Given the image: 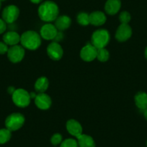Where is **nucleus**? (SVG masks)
Instances as JSON below:
<instances>
[{
  "mask_svg": "<svg viewBox=\"0 0 147 147\" xmlns=\"http://www.w3.org/2000/svg\"><path fill=\"white\" fill-rule=\"evenodd\" d=\"M59 7L55 2L46 1L42 3L38 8V15L40 20L47 22L56 20L59 17Z\"/></svg>",
  "mask_w": 147,
  "mask_h": 147,
  "instance_id": "nucleus-1",
  "label": "nucleus"
},
{
  "mask_svg": "<svg viewBox=\"0 0 147 147\" xmlns=\"http://www.w3.org/2000/svg\"><path fill=\"white\" fill-rule=\"evenodd\" d=\"M20 43L24 48L30 50H37L41 45V37L35 31H26L20 36Z\"/></svg>",
  "mask_w": 147,
  "mask_h": 147,
  "instance_id": "nucleus-2",
  "label": "nucleus"
},
{
  "mask_svg": "<svg viewBox=\"0 0 147 147\" xmlns=\"http://www.w3.org/2000/svg\"><path fill=\"white\" fill-rule=\"evenodd\" d=\"M110 33L108 30L99 29L94 32L92 35L91 41L97 49L104 48L110 41Z\"/></svg>",
  "mask_w": 147,
  "mask_h": 147,
  "instance_id": "nucleus-3",
  "label": "nucleus"
},
{
  "mask_svg": "<svg viewBox=\"0 0 147 147\" xmlns=\"http://www.w3.org/2000/svg\"><path fill=\"white\" fill-rule=\"evenodd\" d=\"M24 117L20 113H13L7 116L5 120V126L11 131H15L24 125Z\"/></svg>",
  "mask_w": 147,
  "mask_h": 147,
  "instance_id": "nucleus-4",
  "label": "nucleus"
},
{
  "mask_svg": "<svg viewBox=\"0 0 147 147\" xmlns=\"http://www.w3.org/2000/svg\"><path fill=\"white\" fill-rule=\"evenodd\" d=\"M12 95L13 102L18 107L24 108L30 104L31 98L30 93H28L27 90L22 88L16 89Z\"/></svg>",
  "mask_w": 147,
  "mask_h": 147,
  "instance_id": "nucleus-5",
  "label": "nucleus"
},
{
  "mask_svg": "<svg viewBox=\"0 0 147 147\" xmlns=\"http://www.w3.org/2000/svg\"><path fill=\"white\" fill-rule=\"evenodd\" d=\"M24 56V49L22 46L15 45L11 46L7 51V57L13 63L21 61Z\"/></svg>",
  "mask_w": 147,
  "mask_h": 147,
  "instance_id": "nucleus-6",
  "label": "nucleus"
},
{
  "mask_svg": "<svg viewBox=\"0 0 147 147\" xmlns=\"http://www.w3.org/2000/svg\"><path fill=\"white\" fill-rule=\"evenodd\" d=\"M20 14V10L15 5H9L2 11V19L6 23L11 24L17 20Z\"/></svg>",
  "mask_w": 147,
  "mask_h": 147,
  "instance_id": "nucleus-7",
  "label": "nucleus"
},
{
  "mask_svg": "<svg viewBox=\"0 0 147 147\" xmlns=\"http://www.w3.org/2000/svg\"><path fill=\"white\" fill-rule=\"evenodd\" d=\"M58 30L54 24L47 23L41 27L40 31V37L46 40H54L58 34Z\"/></svg>",
  "mask_w": 147,
  "mask_h": 147,
  "instance_id": "nucleus-8",
  "label": "nucleus"
},
{
  "mask_svg": "<svg viewBox=\"0 0 147 147\" xmlns=\"http://www.w3.org/2000/svg\"><path fill=\"white\" fill-rule=\"evenodd\" d=\"M97 49L93 45L88 44L81 50L80 56L83 60L86 62H91L97 58Z\"/></svg>",
  "mask_w": 147,
  "mask_h": 147,
  "instance_id": "nucleus-9",
  "label": "nucleus"
},
{
  "mask_svg": "<svg viewBox=\"0 0 147 147\" xmlns=\"http://www.w3.org/2000/svg\"><path fill=\"white\" fill-rule=\"evenodd\" d=\"M132 34V29L128 24H121L115 33V38L119 42L128 40Z\"/></svg>",
  "mask_w": 147,
  "mask_h": 147,
  "instance_id": "nucleus-10",
  "label": "nucleus"
},
{
  "mask_svg": "<svg viewBox=\"0 0 147 147\" xmlns=\"http://www.w3.org/2000/svg\"><path fill=\"white\" fill-rule=\"evenodd\" d=\"M47 53L50 59L53 60H59L63 56V49L61 46L56 42L50 43L47 47Z\"/></svg>",
  "mask_w": 147,
  "mask_h": 147,
  "instance_id": "nucleus-11",
  "label": "nucleus"
},
{
  "mask_svg": "<svg viewBox=\"0 0 147 147\" xmlns=\"http://www.w3.org/2000/svg\"><path fill=\"white\" fill-rule=\"evenodd\" d=\"M35 103L38 109L47 110L51 106V99L45 93H40L35 98Z\"/></svg>",
  "mask_w": 147,
  "mask_h": 147,
  "instance_id": "nucleus-12",
  "label": "nucleus"
},
{
  "mask_svg": "<svg viewBox=\"0 0 147 147\" xmlns=\"http://www.w3.org/2000/svg\"><path fill=\"white\" fill-rule=\"evenodd\" d=\"M66 130L71 136L77 137L82 134V125L74 119H70L66 122Z\"/></svg>",
  "mask_w": 147,
  "mask_h": 147,
  "instance_id": "nucleus-13",
  "label": "nucleus"
},
{
  "mask_svg": "<svg viewBox=\"0 0 147 147\" xmlns=\"http://www.w3.org/2000/svg\"><path fill=\"white\" fill-rule=\"evenodd\" d=\"M106 16L102 11H95L89 14V24L95 26H101L106 22Z\"/></svg>",
  "mask_w": 147,
  "mask_h": 147,
  "instance_id": "nucleus-14",
  "label": "nucleus"
},
{
  "mask_svg": "<svg viewBox=\"0 0 147 147\" xmlns=\"http://www.w3.org/2000/svg\"><path fill=\"white\" fill-rule=\"evenodd\" d=\"M120 7V0H108L105 3V9L107 14L114 15L119 11Z\"/></svg>",
  "mask_w": 147,
  "mask_h": 147,
  "instance_id": "nucleus-15",
  "label": "nucleus"
},
{
  "mask_svg": "<svg viewBox=\"0 0 147 147\" xmlns=\"http://www.w3.org/2000/svg\"><path fill=\"white\" fill-rule=\"evenodd\" d=\"M71 24V20L70 17L66 15H62L59 16L56 19L54 25L56 26L57 30L62 31L69 28Z\"/></svg>",
  "mask_w": 147,
  "mask_h": 147,
  "instance_id": "nucleus-16",
  "label": "nucleus"
},
{
  "mask_svg": "<svg viewBox=\"0 0 147 147\" xmlns=\"http://www.w3.org/2000/svg\"><path fill=\"white\" fill-rule=\"evenodd\" d=\"M4 42L10 46L17 45L20 42V36L16 32H8L3 36Z\"/></svg>",
  "mask_w": 147,
  "mask_h": 147,
  "instance_id": "nucleus-17",
  "label": "nucleus"
},
{
  "mask_svg": "<svg viewBox=\"0 0 147 147\" xmlns=\"http://www.w3.org/2000/svg\"><path fill=\"white\" fill-rule=\"evenodd\" d=\"M79 147H96V144L92 136L86 134H81L76 137Z\"/></svg>",
  "mask_w": 147,
  "mask_h": 147,
  "instance_id": "nucleus-18",
  "label": "nucleus"
},
{
  "mask_svg": "<svg viewBox=\"0 0 147 147\" xmlns=\"http://www.w3.org/2000/svg\"><path fill=\"white\" fill-rule=\"evenodd\" d=\"M135 103L138 109L146 110L147 109V94L144 92H139L135 96Z\"/></svg>",
  "mask_w": 147,
  "mask_h": 147,
  "instance_id": "nucleus-19",
  "label": "nucleus"
},
{
  "mask_svg": "<svg viewBox=\"0 0 147 147\" xmlns=\"http://www.w3.org/2000/svg\"><path fill=\"white\" fill-rule=\"evenodd\" d=\"M49 82L47 78L40 77L36 80L35 83V89L39 93H44L48 88Z\"/></svg>",
  "mask_w": 147,
  "mask_h": 147,
  "instance_id": "nucleus-20",
  "label": "nucleus"
},
{
  "mask_svg": "<svg viewBox=\"0 0 147 147\" xmlns=\"http://www.w3.org/2000/svg\"><path fill=\"white\" fill-rule=\"evenodd\" d=\"M12 136L11 131L9 129H0V144H4L10 140Z\"/></svg>",
  "mask_w": 147,
  "mask_h": 147,
  "instance_id": "nucleus-21",
  "label": "nucleus"
},
{
  "mask_svg": "<svg viewBox=\"0 0 147 147\" xmlns=\"http://www.w3.org/2000/svg\"><path fill=\"white\" fill-rule=\"evenodd\" d=\"M109 52L104 47V48L97 49V58L100 62H106L109 59Z\"/></svg>",
  "mask_w": 147,
  "mask_h": 147,
  "instance_id": "nucleus-22",
  "label": "nucleus"
},
{
  "mask_svg": "<svg viewBox=\"0 0 147 147\" xmlns=\"http://www.w3.org/2000/svg\"><path fill=\"white\" fill-rule=\"evenodd\" d=\"M77 22L81 25H88L89 24V14L85 12L79 13L77 16Z\"/></svg>",
  "mask_w": 147,
  "mask_h": 147,
  "instance_id": "nucleus-23",
  "label": "nucleus"
},
{
  "mask_svg": "<svg viewBox=\"0 0 147 147\" xmlns=\"http://www.w3.org/2000/svg\"><path fill=\"white\" fill-rule=\"evenodd\" d=\"M60 147H79L77 140L74 139H66L62 141Z\"/></svg>",
  "mask_w": 147,
  "mask_h": 147,
  "instance_id": "nucleus-24",
  "label": "nucleus"
},
{
  "mask_svg": "<svg viewBox=\"0 0 147 147\" xmlns=\"http://www.w3.org/2000/svg\"><path fill=\"white\" fill-rule=\"evenodd\" d=\"M131 14L128 12V11H122L120 14L119 20L120 21L121 24H128L130 21H131Z\"/></svg>",
  "mask_w": 147,
  "mask_h": 147,
  "instance_id": "nucleus-25",
  "label": "nucleus"
},
{
  "mask_svg": "<svg viewBox=\"0 0 147 147\" xmlns=\"http://www.w3.org/2000/svg\"><path fill=\"white\" fill-rule=\"evenodd\" d=\"M62 137L61 135L59 133L54 134L53 136L50 138V143L53 145V146H57V145L61 144V143L62 142Z\"/></svg>",
  "mask_w": 147,
  "mask_h": 147,
  "instance_id": "nucleus-26",
  "label": "nucleus"
},
{
  "mask_svg": "<svg viewBox=\"0 0 147 147\" xmlns=\"http://www.w3.org/2000/svg\"><path fill=\"white\" fill-rule=\"evenodd\" d=\"M8 45L4 42H0V55H4L8 51Z\"/></svg>",
  "mask_w": 147,
  "mask_h": 147,
  "instance_id": "nucleus-27",
  "label": "nucleus"
},
{
  "mask_svg": "<svg viewBox=\"0 0 147 147\" xmlns=\"http://www.w3.org/2000/svg\"><path fill=\"white\" fill-rule=\"evenodd\" d=\"M7 29V23L3 19H0V34H2Z\"/></svg>",
  "mask_w": 147,
  "mask_h": 147,
  "instance_id": "nucleus-28",
  "label": "nucleus"
},
{
  "mask_svg": "<svg viewBox=\"0 0 147 147\" xmlns=\"http://www.w3.org/2000/svg\"><path fill=\"white\" fill-rule=\"evenodd\" d=\"M63 38V34H62L61 32H58L57 35H56V37H55L54 40H56V41H60L61 39Z\"/></svg>",
  "mask_w": 147,
  "mask_h": 147,
  "instance_id": "nucleus-29",
  "label": "nucleus"
},
{
  "mask_svg": "<svg viewBox=\"0 0 147 147\" xmlns=\"http://www.w3.org/2000/svg\"><path fill=\"white\" fill-rule=\"evenodd\" d=\"M14 90H15V89H14L13 87H10L8 88V92L10 93H11V94H12V93H14Z\"/></svg>",
  "mask_w": 147,
  "mask_h": 147,
  "instance_id": "nucleus-30",
  "label": "nucleus"
},
{
  "mask_svg": "<svg viewBox=\"0 0 147 147\" xmlns=\"http://www.w3.org/2000/svg\"><path fill=\"white\" fill-rule=\"evenodd\" d=\"M30 1H31V2L34 3V4H39V3L41 2L43 0H30Z\"/></svg>",
  "mask_w": 147,
  "mask_h": 147,
  "instance_id": "nucleus-31",
  "label": "nucleus"
},
{
  "mask_svg": "<svg viewBox=\"0 0 147 147\" xmlns=\"http://www.w3.org/2000/svg\"><path fill=\"white\" fill-rule=\"evenodd\" d=\"M30 98H35L36 96V94L35 93H30Z\"/></svg>",
  "mask_w": 147,
  "mask_h": 147,
  "instance_id": "nucleus-32",
  "label": "nucleus"
},
{
  "mask_svg": "<svg viewBox=\"0 0 147 147\" xmlns=\"http://www.w3.org/2000/svg\"><path fill=\"white\" fill-rule=\"evenodd\" d=\"M144 116H145L146 119V120H147V109H146L145 111H144Z\"/></svg>",
  "mask_w": 147,
  "mask_h": 147,
  "instance_id": "nucleus-33",
  "label": "nucleus"
},
{
  "mask_svg": "<svg viewBox=\"0 0 147 147\" xmlns=\"http://www.w3.org/2000/svg\"><path fill=\"white\" fill-rule=\"evenodd\" d=\"M145 56H146V58L147 59V47L146 48V50H145Z\"/></svg>",
  "mask_w": 147,
  "mask_h": 147,
  "instance_id": "nucleus-34",
  "label": "nucleus"
},
{
  "mask_svg": "<svg viewBox=\"0 0 147 147\" xmlns=\"http://www.w3.org/2000/svg\"><path fill=\"white\" fill-rule=\"evenodd\" d=\"M1 1H0V9H1Z\"/></svg>",
  "mask_w": 147,
  "mask_h": 147,
  "instance_id": "nucleus-35",
  "label": "nucleus"
},
{
  "mask_svg": "<svg viewBox=\"0 0 147 147\" xmlns=\"http://www.w3.org/2000/svg\"><path fill=\"white\" fill-rule=\"evenodd\" d=\"M0 1H5V0H0Z\"/></svg>",
  "mask_w": 147,
  "mask_h": 147,
  "instance_id": "nucleus-36",
  "label": "nucleus"
},
{
  "mask_svg": "<svg viewBox=\"0 0 147 147\" xmlns=\"http://www.w3.org/2000/svg\"><path fill=\"white\" fill-rule=\"evenodd\" d=\"M146 146H147V142H146Z\"/></svg>",
  "mask_w": 147,
  "mask_h": 147,
  "instance_id": "nucleus-37",
  "label": "nucleus"
}]
</instances>
